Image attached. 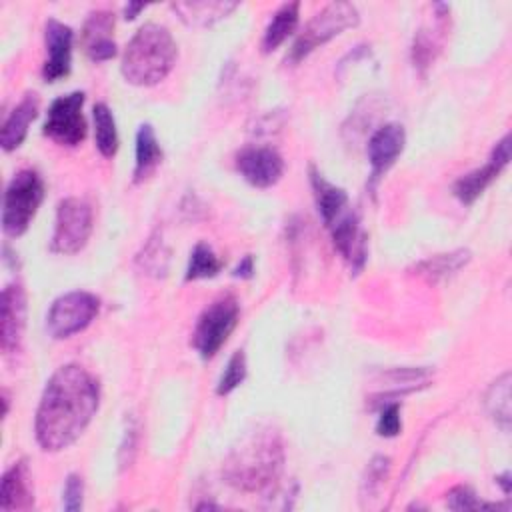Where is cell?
Segmentation results:
<instances>
[{"label":"cell","instance_id":"obj_1","mask_svg":"<svg viewBox=\"0 0 512 512\" xmlns=\"http://www.w3.org/2000/svg\"><path fill=\"white\" fill-rule=\"evenodd\" d=\"M100 402L96 378L80 364L60 366L42 392L34 432L42 450L58 452L74 444L92 422Z\"/></svg>","mask_w":512,"mask_h":512},{"label":"cell","instance_id":"obj_2","mask_svg":"<svg viewBox=\"0 0 512 512\" xmlns=\"http://www.w3.org/2000/svg\"><path fill=\"white\" fill-rule=\"evenodd\" d=\"M284 464V448L278 430L256 426L232 448L224 462L226 482L244 492H258L272 486Z\"/></svg>","mask_w":512,"mask_h":512},{"label":"cell","instance_id":"obj_3","mask_svg":"<svg viewBox=\"0 0 512 512\" xmlns=\"http://www.w3.org/2000/svg\"><path fill=\"white\" fill-rule=\"evenodd\" d=\"M176 62V42L170 30L156 22L142 24L122 54V76L134 86L162 82Z\"/></svg>","mask_w":512,"mask_h":512},{"label":"cell","instance_id":"obj_4","mask_svg":"<svg viewBox=\"0 0 512 512\" xmlns=\"http://www.w3.org/2000/svg\"><path fill=\"white\" fill-rule=\"evenodd\" d=\"M44 198V182L36 170H20L6 186L2 228L8 236H20L30 226Z\"/></svg>","mask_w":512,"mask_h":512},{"label":"cell","instance_id":"obj_5","mask_svg":"<svg viewBox=\"0 0 512 512\" xmlns=\"http://www.w3.org/2000/svg\"><path fill=\"white\" fill-rule=\"evenodd\" d=\"M358 20H360L358 10L350 2H332V4L324 6L320 12H316L306 22V26L298 34V38L290 50V56L286 60H290V62L302 60L304 56H308L312 50H316L324 42H328L334 36L342 34L344 30L356 26Z\"/></svg>","mask_w":512,"mask_h":512},{"label":"cell","instance_id":"obj_6","mask_svg":"<svg viewBox=\"0 0 512 512\" xmlns=\"http://www.w3.org/2000/svg\"><path fill=\"white\" fill-rule=\"evenodd\" d=\"M92 206L82 198H64L56 208L50 250L56 254L80 252L92 234Z\"/></svg>","mask_w":512,"mask_h":512},{"label":"cell","instance_id":"obj_7","mask_svg":"<svg viewBox=\"0 0 512 512\" xmlns=\"http://www.w3.org/2000/svg\"><path fill=\"white\" fill-rule=\"evenodd\" d=\"M100 310V300L84 290H74L58 296L46 314V332L64 340L76 332H82Z\"/></svg>","mask_w":512,"mask_h":512},{"label":"cell","instance_id":"obj_8","mask_svg":"<svg viewBox=\"0 0 512 512\" xmlns=\"http://www.w3.org/2000/svg\"><path fill=\"white\" fill-rule=\"evenodd\" d=\"M238 312L240 308L236 298L222 296L200 314L192 334V346L204 360L212 358L228 340L238 322Z\"/></svg>","mask_w":512,"mask_h":512},{"label":"cell","instance_id":"obj_9","mask_svg":"<svg viewBox=\"0 0 512 512\" xmlns=\"http://www.w3.org/2000/svg\"><path fill=\"white\" fill-rule=\"evenodd\" d=\"M84 92L76 90L58 96L46 114L44 134L62 146H78L86 138V120L82 114Z\"/></svg>","mask_w":512,"mask_h":512},{"label":"cell","instance_id":"obj_10","mask_svg":"<svg viewBox=\"0 0 512 512\" xmlns=\"http://www.w3.org/2000/svg\"><path fill=\"white\" fill-rule=\"evenodd\" d=\"M0 302V346L4 354H14L20 350L26 326V292L22 284H6Z\"/></svg>","mask_w":512,"mask_h":512},{"label":"cell","instance_id":"obj_11","mask_svg":"<svg viewBox=\"0 0 512 512\" xmlns=\"http://www.w3.org/2000/svg\"><path fill=\"white\" fill-rule=\"evenodd\" d=\"M236 168L248 184L268 188L282 178L284 160L274 148L248 146L236 156Z\"/></svg>","mask_w":512,"mask_h":512},{"label":"cell","instance_id":"obj_12","mask_svg":"<svg viewBox=\"0 0 512 512\" xmlns=\"http://www.w3.org/2000/svg\"><path fill=\"white\" fill-rule=\"evenodd\" d=\"M508 160H510V136H504L494 146L488 162L482 168H476L456 180L454 196L464 204H472L488 188V184L494 178H498V174L504 170Z\"/></svg>","mask_w":512,"mask_h":512},{"label":"cell","instance_id":"obj_13","mask_svg":"<svg viewBox=\"0 0 512 512\" xmlns=\"http://www.w3.org/2000/svg\"><path fill=\"white\" fill-rule=\"evenodd\" d=\"M72 38L74 32L68 24L48 18L46 22V48H48V58L42 68V76L48 82H56L64 78L70 72V62H72Z\"/></svg>","mask_w":512,"mask_h":512},{"label":"cell","instance_id":"obj_14","mask_svg":"<svg viewBox=\"0 0 512 512\" xmlns=\"http://www.w3.org/2000/svg\"><path fill=\"white\" fill-rule=\"evenodd\" d=\"M406 144V132L400 124L388 122L380 126L368 140V160L372 166V178L386 172L402 154Z\"/></svg>","mask_w":512,"mask_h":512},{"label":"cell","instance_id":"obj_15","mask_svg":"<svg viewBox=\"0 0 512 512\" xmlns=\"http://www.w3.org/2000/svg\"><path fill=\"white\" fill-rule=\"evenodd\" d=\"M114 14L106 10L92 12L82 30V44L90 60L104 62L116 56V42L112 40Z\"/></svg>","mask_w":512,"mask_h":512},{"label":"cell","instance_id":"obj_16","mask_svg":"<svg viewBox=\"0 0 512 512\" xmlns=\"http://www.w3.org/2000/svg\"><path fill=\"white\" fill-rule=\"evenodd\" d=\"M328 228L332 232V242L338 248V252L354 268H360L364 258H366V240H364V234L360 230L358 216L352 210H346Z\"/></svg>","mask_w":512,"mask_h":512},{"label":"cell","instance_id":"obj_17","mask_svg":"<svg viewBox=\"0 0 512 512\" xmlns=\"http://www.w3.org/2000/svg\"><path fill=\"white\" fill-rule=\"evenodd\" d=\"M34 502V490H32V478L28 464L24 460L12 464L4 476L0 486V508L4 512L10 510H28Z\"/></svg>","mask_w":512,"mask_h":512},{"label":"cell","instance_id":"obj_18","mask_svg":"<svg viewBox=\"0 0 512 512\" xmlns=\"http://www.w3.org/2000/svg\"><path fill=\"white\" fill-rule=\"evenodd\" d=\"M38 94L36 92H28L16 106L14 110L10 112V116L4 120L2 124V132H0V144L6 152L10 150H16L26 134H28V126L30 122L36 118L38 114Z\"/></svg>","mask_w":512,"mask_h":512},{"label":"cell","instance_id":"obj_19","mask_svg":"<svg viewBox=\"0 0 512 512\" xmlns=\"http://www.w3.org/2000/svg\"><path fill=\"white\" fill-rule=\"evenodd\" d=\"M310 182H312L318 214L322 216L324 224L330 226L338 216H342L348 210V194L342 188H338L332 182H328L314 168L310 170Z\"/></svg>","mask_w":512,"mask_h":512},{"label":"cell","instance_id":"obj_20","mask_svg":"<svg viewBox=\"0 0 512 512\" xmlns=\"http://www.w3.org/2000/svg\"><path fill=\"white\" fill-rule=\"evenodd\" d=\"M238 4L236 2H174L170 4V8L178 14V18L188 24V26H210L218 20H222L224 16H228Z\"/></svg>","mask_w":512,"mask_h":512},{"label":"cell","instance_id":"obj_21","mask_svg":"<svg viewBox=\"0 0 512 512\" xmlns=\"http://www.w3.org/2000/svg\"><path fill=\"white\" fill-rule=\"evenodd\" d=\"M162 160V148L158 144L156 132L150 124H142L136 134V166L134 180L142 182L148 178Z\"/></svg>","mask_w":512,"mask_h":512},{"label":"cell","instance_id":"obj_22","mask_svg":"<svg viewBox=\"0 0 512 512\" xmlns=\"http://www.w3.org/2000/svg\"><path fill=\"white\" fill-rule=\"evenodd\" d=\"M298 16H300V4L298 2H288V4H282L270 24L266 26V32H264V38H262V48L264 52H272L276 50L298 26Z\"/></svg>","mask_w":512,"mask_h":512},{"label":"cell","instance_id":"obj_23","mask_svg":"<svg viewBox=\"0 0 512 512\" xmlns=\"http://www.w3.org/2000/svg\"><path fill=\"white\" fill-rule=\"evenodd\" d=\"M468 260H470L468 250L436 254V256L422 260L420 264H416V272L428 280H440V278H446V276L458 272L462 266L468 264Z\"/></svg>","mask_w":512,"mask_h":512},{"label":"cell","instance_id":"obj_24","mask_svg":"<svg viewBox=\"0 0 512 512\" xmlns=\"http://www.w3.org/2000/svg\"><path fill=\"white\" fill-rule=\"evenodd\" d=\"M92 118H94V138L100 154L106 158L114 156L118 150V132H116L112 110L104 102H98L94 104Z\"/></svg>","mask_w":512,"mask_h":512},{"label":"cell","instance_id":"obj_25","mask_svg":"<svg viewBox=\"0 0 512 512\" xmlns=\"http://www.w3.org/2000/svg\"><path fill=\"white\" fill-rule=\"evenodd\" d=\"M486 408L490 416L496 420V424L502 426V430L510 428V372H504L488 390L486 394Z\"/></svg>","mask_w":512,"mask_h":512},{"label":"cell","instance_id":"obj_26","mask_svg":"<svg viewBox=\"0 0 512 512\" xmlns=\"http://www.w3.org/2000/svg\"><path fill=\"white\" fill-rule=\"evenodd\" d=\"M222 262L214 254V250L206 242H198L194 250L190 252V262L186 268V280H200V278H212L220 272Z\"/></svg>","mask_w":512,"mask_h":512},{"label":"cell","instance_id":"obj_27","mask_svg":"<svg viewBox=\"0 0 512 512\" xmlns=\"http://www.w3.org/2000/svg\"><path fill=\"white\" fill-rule=\"evenodd\" d=\"M246 378V356L242 350L234 352L232 358L228 360L220 380H218V386H216V392L220 396L224 394H230L238 384H242V380Z\"/></svg>","mask_w":512,"mask_h":512},{"label":"cell","instance_id":"obj_28","mask_svg":"<svg viewBox=\"0 0 512 512\" xmlns=\"http://www.w3.org/2000/svg\"><path fill=\"white\" fill-rule=\"evenodd\" d=\"M448 508L452 510H478V508H498V504H482V500H478L476 492L468 486H456L448 492L446 498Z\"/></svg>","mask_w":512,"mask_h":512},{"label":"cell","instance_id":"obj_29","mask_svg":"<svg viewBox=\"0 0 512 512\" xmlns=\"http://www.w3.org/2000/svg\"><path fill=\"white\" fill-rule=\"evenodd\" d=\"M402 428V420H400V406L396 402H390L386 406H382L378 422H376V432L380 436L392 438L400 432Z\"/></svg>","mask_w":512,"mask_h":512},{"label":"cell","instance_id":"obj_30","mask_svg":"<svg viewBox=\"0 0 512 512\" xmlns=\"http://www.w3.org/2000/svg\"><path fill=\"white\" fill-rule=\"evenodd\" d=\"M388 470H390V460L384 458V456H376L370 464H368V470H366V478L362 482L364 486V494L372 496L384 482V478L388 476Z\"/></svg>","mask_w":512,"mask_h":512},{"label":"cell","instance_id":"obj_31","mask_svg":"<svg viewBox=\"0 0 512 512\" xmlns=\"http://www.w3.org/2000/svg\"><path fill=\"white\" fill-rule=\"evenodd\" d=\"M82 494H84V484L78 474H70L62 492V506L68 512H76L82 508Z\"/></svg>","mask_w":512,"mask_h":512},{"label":"cell","instance_id":"obj_32","mask_svg":"<svg viewBox=\"0 0 512 512\" xmlns=\"http://www.w3.org/2000/svg\"><path fill=\"white\" fill-rule=\"evenodd\" d=\"M254 272V260L252 256H246L234 270V276H240V278H250Z\"/></svg>","mask_w":512,"mask_h":512},{"label":"cell","instance_id":"obj_33","mask_svg":"<svg viewBox=\"0 0 512 512\" xmlns=\"http://www.w3.org/2000/svg\"><path fill=\"white\" fill-rule=\"evenodd\" d=\"M142 8H144V4H142V2H134V4H128V6H126V10H124V12H126V18H134V16H136V14H138Z\"/></svg>","mask_w":512,"mask_h":512},{"label":"cell","instance_id":"obj_34","mask_svg":"<svg viewBox=\"0 0 512 512\" xmlns=\"http://www.w3.org/2000/svg\"><path fill=\"white\" fill-rule=\"evenodd\" d=\"M508 478H510V474H508V472H506V474H502V476H498V478H496V480H498V482H500V484H502V486H504V492H506V494H508V492H510V482H508Z\"/></svg>","mask_w":512,"mask_h":512}]
</instances>
